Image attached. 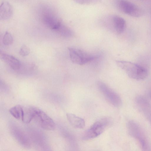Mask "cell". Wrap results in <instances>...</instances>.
Here are the masks:
<instances>
[{
    "mask_svg": "<svg viewBox=\"0 0 151 151\" xmlns=\"http://www.w3.org/2000/svg\"><path fill=\"white\" fill-rule=\"evenodd\" d=\"M116 62L118 66L123 70L131 78L142 80L145 79L147 76V70L137 64L122 60H116Z\"/></svg>",
    "mask_w": 151,
    "mask_h": 151,
    "instance_id": "1",
    "label": "cell"
},
{
    "mask_svg": "<svg viewBox=\"0 0 151 151\" xmlns=\"http://www.w3.org/2000/svg\"><path fill=\"white\" fill-rule=\"evenodd\" d=\"M23 108V115L22 120L25 123H29L33 119L35 107H27Z\"/></svg>",
    "mask_w": 151,
    "mask_h": 151,
    "instance_id": "14",
    "label": "cell"
},
{
    "mask_svg": "<svg viewBox=\"0 0 151 151\" xmlns=\"http://www.w3.org/2000/svg\"><path fill=\"white\" fill-rule=\"evenodd\" d=\"M127 129L129 134L138 141L143 150H150V145L148 139L138 124L134 121H130L127 123Z\"/></svg>",
    "mask_w": 151,
    "mask_h": 151,
    "instance_id": "2",
    "label": "cell"
},
{
    "mask_svg": "<svg viewBox=\"0 0 151 151\" xmlns=\"http://www.w3.org/2000/svg\"><path fill=\"white\" fill-rule=\"evenodd\" d=\"M70 58L74 63L83 65L95 59V57L80 49L73 47H68Z\"/></svg>",
    "mask_w": 151,
    "mask_h": 151,
    "instance_id": "4",
    "label": "cell"
},
{
    "mask_svg": "<svg viewBox=\"0 0 151 151\" xmlns=\"http://www.w3.org/2000/svg\"><path fill=\"white\" fill-rule=\"evenodd\" d=\"M30 52L29 48L26 45H24L21 47L19 53L22 56H25L28 55Z\"/></svg>",
    "mask_w": 151,
    "mask_h": 151,
    "instance_id": "19",
    "label": "cell"
},
{
    "mask_svg": "<svg viewBox=\"0 0 151 151\" xmlns=\"http://www.w3.org/2000/svg\"><path fill=\"white\" fill-rule=\"evenodd\" d=\"M150 98L151 99V92H150Z\"/></svg>",
    "mask_w": 151,
    "mask_h": 151,
    "instance_id": "20",
    "label": "cell"
},
{
    "mask_svg": "<svg viewBox=\"0 0 151 151\" xmlns=\"http://www.w3.org/2000/svg\"><path fill=\"white\" fill-rule=\"evenodd\" d=\"M11 114L17 119L21 120L23 115V107L18 105L11 108L9 110Z\"/></svg>",
    "mask_w": 151,
    "mask_h": 151,
    "instance_id": "15",
    "label": "cell"
},
{
    "mask_svg": "<svg viewBox=\"0 0 151 151\" xmlns=\"http://www.w3.org/2000/svg\"><path fill=\"white\" fill-rule=\"evenodd\" d=\"M1 59L14 70L19 69L21 66L20 61L14 56L0 52Z\"/></svg>",
    "mask_w": 151,
    "mask_h": 151,
    "instance_id": "12",
    "label": "cell"
},
{
    "mask_svg": "<svg viewBox=\"0 0 151 151\" xmlns=\"http://www.w3.org/2000/svg\"><path fill=\"white\" fill-rule=\"evenodd\" d=\"M13 37L11 34L8 32H6L3 38V44L5 45H10L13 43Z\"/></svg>",
    "mask_w": 151,
    "mask_h": 151,
    "instance_id": "17",
    "label": "cell"
},
{
    "mask_svg": "<svg viewBox=\"0 0 151 151\" xmlns=\"http://www.w3.org/2000/svg\"><path fill=\"white\" fill-rule=\"evenodd\" d=\"M66 116L69 122L74 127L82 129L84 127L85 122L82 118L71 113L67 114Z\"/></svg>",
    "mask_w": 151,
    "mask_h": 151,
    "instance_id": "13",
    "label": "cell"
},
{
    "mask_svg": "<svg viewBox=\"0 0 151 151\" xmlns=\"http://www.w3.org/2000/svg\"><path fill=\"white\" fill-rule=\"evenodd\" d=\"M135 101L139 110L151 124V104L142 96H137Z\"/></svg>",
    "mask_w": 151,
    "mask_h": 151,
    "instance_id": "10",
    "label": "cell"
},
{
    "mask_svg": "<svg viewBox=\"0 0 151 151\" xmlns=\"http://www.w3.org/2000/svg\"><path fill=\"white\" fill-rule=\"evenodd\" d=\"M119 9L124 13L134 17H141L143 14L142 9L129 1L121 0L118 4Z\"/></svg>",
    "mask_w": 151,
    "mask_h": 151,
    "instance_id": "8",
    "label": "cell"
},
{
    "mask_svg": "<svg viewBox=\"0 0 151 151\" xmlns=\"http://www.w3.org/2000/svg\"><path fill=\"white\" fill-rule=\"evenodd\" d=\"M55 31L61 36L65 37H70L73 35L72 30L63 23Z\"/></svg>",
    "mask_w": 151,
    "mask_h": 151,
    "instance_id": "16",
    "label": "cell"
},
{
    "mask_svg": "<svg viewBox=\"0 0 151 151\" xmlns=\"http://www.w3.org/2000/svg\"><path fill=\"white\" fill-rule=\"evenodd\" d=\"M97 84L99 90L111 104L116 107L121 106L122 100L118 94L102 81H98Z\"/></svg>",
    "mask_w": 151,
    "mask_h": 151,
    "instance_id": "6",
    "label": "cell"
},
{
    "mask_svg": "<svg viewBox=\"0 0 151 151\" xmlns=\"http://www.w3.org/2000/svg\"><path fill=\"white\" fill-rule=\"evenodd\" d=\"M110 122V119L107 118L97 121L84 132L82 139L87 140L99 136L104 131Z\"/></svg>",
    "mask_w": 151,
    "mask_h": 151,
    "instance_id": "3",
    "label": "cell"
},
{
    "mask_svg": "<svg viewBox=\"0 0 151 151\" xmlns=\"http://www.w3.org/2000/svg\"><path fill=\"white\" fill-rule=\"evenodd\" d=\"M46 9L42 12V21L48 28L56 30L62 23L61 20L51 10Z\"/></svg>",
    "mask_w": 151,
    "mask_h": 151,
    "instance_id": "7",
    "label": "cell"
},
{
    "mask_svg": "<svg viewBox=\"0 0 151 151\" xmlns=\"http://www.w3.org/2000/svg\"><path fill=\"white\" fill-rule=\"evenodd\" d=\"M104 19L113 26L118 34L122 33L125 29L126 26V21L121 17L116 15H111L107 16Z\"/></svg>",
    "mask_w": 151,
    "mask_h": 151,
    "instance_id": "9",
    "label": "cell"
},
{
    "mask_svg": "<svg viewBox=\"0 0 151 151\" xmlns=\"http://www.w3.org/2000/svg\"><path fill=\"white\" fill-rule=\"evenodd\" d=\"M79 4L82 5H92L98 3L101 0H72Z\"/></svg>",
    "mask_w": 151,
    "mask_h": 151,
    "instance_id": "18",
    "label": "cell"
},
{
    "mask_svg": "<svg viewBox=\"0 0 151 151\" xmlns=\"http://www.w3.org/2000/svg\"><path fill=\"white\" fill-rule=\"evenodd\" d=\"M13 14V9L8 2H2L0 6V19L6 21L10 19Z\"/></svg>",
    "mask_w": 151,
    "mask_h": 151,
    "instance_id": "11",
    "label": "cell"
},
{
    "mask_svg": "<svg viewBox=\"0 0 151 151\" xmlns=\"http://www.w3.org/2000/svg\"><path fill=\"white\" fill-rule=\"evenodd\" d=\"M33 119L42 128L47 130H54L55 123L51 118L43 111L35 108Z\"/></svg>",
    "mask_w": 151,
    "mask_h": 151,
    "instance_id": "5",
    "label": "cell"
}]
</instances>
